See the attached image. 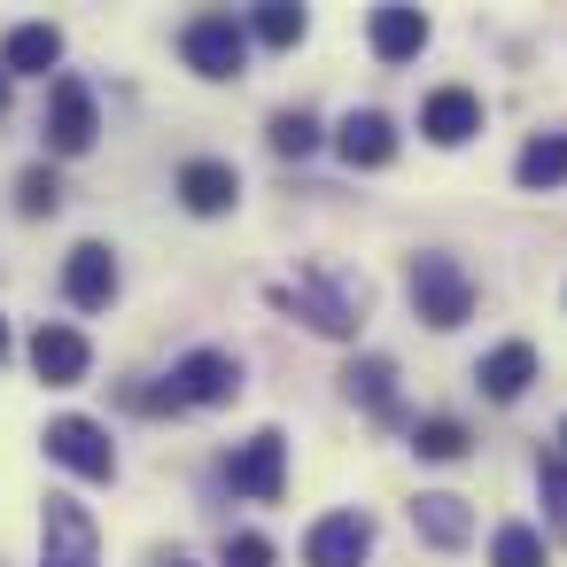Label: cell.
Returning a JSON list of instances; mask_svg holds the SVG:
<instances>
[{"mask_svg": "<svg viewBox=\"0 0 567 567\" xmlns=\"http://www.w3.org/2000/svg\"><path fill=\"white\" fill-rule=\"evenodd\" d=\"M55 203H63V187H55V172H48V164L17 179V210H24V218H48Z\"/></svg>", "mask_w": 567, "mask_h": 567, "instance_id": "24", "label": "cell"}, {"mask_svg": "<svg viewBox=\"0 0 567 567\" xmlns=\"http://www.w3.org/2000/svg\"><path fill=\"white\" fill-rule=\"evenodd\" d=\"M55 63H63V32H55V24H17L9 48H0V71H9V79H17V71H40V79H48Z\"/></svg>", "mask_w": 567, "mask_h": 567, "instance_id": "18", "label": "cell"}, {"mask_svg": "<svg viewBox=\"0 0 567 567\" xmlns=\"http://www.w3.org/2000/svg\"><path fill=\"white\" fill-rule=\"evenodd\" d=\"M48 458L71 466V474H86V482H110V474H117V443H110L94 420H79V412L48 420Z\"/></svg>", "mask_w": 567, "mask_h": 567, "instance_id": "5", "label": "cell"}, {"mask_svg": "<svg viewBox=\"0 0 567 567\" xmlns=\"http://www.w3.org/2000/svg\"><path fill=\"white\" fill-rule=\"evenodd\" d=\"M559 443H567V420H559Z\"/></svg>", "mask_w": 567, "mask_h": 567, "instance_id": "30", "label": "cell"}, {"mask_svg": "<svg viewBox=\"0 0 567 567\" xmlns=\"http://www.w3.org/2000/svg\"><path fill=\"white\" fill-rule=\"evenodd\" d=\"M0 358H9V319H0Z\"/></svg>", "mask_w": 567, "mask_h": 567, "instance_id": "29", "label": "cell"}, {"mask_svg": "<svg viewBox=\"0 0 567 567\" xmlns=\"http://www.w3.org/2000/svg\"><path fill=\"white\" fill-rule=\"evenodd\" d=\"M474 381H482V396H497V404H513L528 381H536V350L528 342H497L482 365H474Z\"/></svg>", "mask_w": 567, "mask_h": 567, "instance_id": "15", "label": "cell"}, {"mask_svg": "<svg viewBox=\"0 0 567 567\" xmlns=\"http://www.w3.org/2000/svg\"><path fill=\"white\" fill-rule=\"evenodd\" d=\"M365 551H373V520L365 513H327L303 536V559L311 567H365Z\"/></svg>", "mask_w": 567, "mask_h": 567, "instance_id": "8", "label": "cell"}, {"mask_svg": "<svg viewBox=\"0 0 567 567\" xmlns=\"http://www.w3.org/2000/svg\"><path fill=\"white\" fill-rule=\"evenodd\" d=\"M489 567H544V536H536L528 520H505V528L489 536Z\"/></svg>", "mask_w": 567, "mask_h": 567, "instance_id": "21", "label": "cell"}, {"mask_svg": "<svg viewBox=\"0 0 567 567\" xmlns=\"http://www.w3.org/2000/svg\"><path fill=\"white\" fill-rule=\"evenodd\" d=\"M226 567H272V544L257 528H241V536H226Z\"/></svg>", "mask_w": 567, "mask_h": 567, "instance_id": "27", "label": "cell"}, {"mask_svg": "<svg viewBox=\"0 0 567 567\" xmlns=\"http://www.w3.org/2000/svg\"><path fill=\"white\" fill-rule=\"evenodd\" d=\"M536 489H544V505H551V520H559V528H567V451H559V458H544V466H536Z\"/></svg>", "mask_w": 567, "mask_h": 567, "instance_id": "26", "label": "cell"}, {"mask_svg": "<svg viewBox=\"0 0 567 567\" xmlns=\"http://www.w3.org/2000/svg\"><path fill=\"white\" fill-rule=\"evenodd\" d=\"M179 203H187L195 218H218V210H234V203H241V179H234V164H218V156H195V164L179 172Z\"/></svg>", "mask_w": 567, "mask_h": 567, "instance_id": "13", "label": "cell"}, {"mask_svg": "<svg viewBox=\"0 0 567 567\" xmlns=\"http://www.w3.org/2000/svg\"><path fill=\"white\" fill-rule=\"evenodd\" d=\"M420 133H427L435 148H458V141L482 133V102H474L466 86H435V94L420 102Z\"/></svg>", "mask_w": 567, "mask_h": 567, "instance_id": "9", "label": "cell"}, {"mask_svg": "<svg viewBox=\"0 0 567 567\" xmlns=\"http://www.w3.org/2000/svg\"><path fill=\"white\" fill-rule=\"evenodd\" d=\"M249 32H257L265 48H296V40H303V9H288V0H265Z\"/></svg>", "mask_w": 567, "mask_h": 567, "instance_id": "23", "label": "cell"}, {"mask_svg": "<svg viewBox=\"0 0 567 567\" xmlns=\"http://www.w3.org/2000/svg\"><path fill=\"white\" fill-rule=\"evenodd\" d=\"M234 389H241V365L226 358V350H187L179 365H172V389H156V396H141L148 412H179V404H234Z\"/></svg>", "mask_w": 567, "mask_h": 567, "instance_id": "1", "label": "cell"}, {"mask_svg": "<svg viewBox=\"0 0 567 567\" xmlns=\"http://www.w3.org/2000/svg\"><path fill=\"white\" fill-rule=\"evenodd\" d=\"M94 94H86V79H55V94H48V148L55 156H86L94 148Z\"/></svg>", "mask_w": 567, "mask_h": 567, "instance_id": "6", "label": "cell"}, {"mask_svg": "<svg viewBox=\"0 0 567 567\" xmlns=\"http://www.w3.org/2000/svg\"><path fill=\"white\" fill-rule=\"evenodd\" d=\"M412 451L435 458V466H451V458H466V427H458V420H420V427H412Z\"/></svg>", "mask_w": 567, "mask_h": 567, "instance_id": "22", "label": "cell"}, {"mask_svg": "<svg viewBox=\"0 0 567 567\" xmlns=\"http://www.w3.org/2000/svg\"><path fill=\"white\" fill-rule=\"evenodd\" d=\"M272 148H280V156H311V148H319V125H311L303 110H288V117H272Z\"/></svg>", "mask_w": 567, "mask_h": 567, "instance_id": "25", "label": "cell"}, {"mask_svg": "<svg viewBox=\"0 0 567 567\" xmlns=\"http://www.w3.org/2000/svg\"><path fill=\"white\" fill-rule=\"evenodd\" d=\"M365 40H373L381 63H412V55L427 48V17H420V9H373V32H365Z\"/></svg>", "mask_w": 567, "mask_h": 567, "instance_id": "17", "label": "cell"}, {"mask_svg": "<svg viewBox=\"0 0 567 567\" xmlns=\"http://www.w3.org/2000/svg\"><path fill=\"white\" fill-rule=\"evenodd\" d=\"M32 365H40V381H48V389H71V381H86L94 350H86V334H79V327H40V334H32Z\"/></svg>", "mask_w": 567, "mask_h": 567, "instance_id": "11", "label": "cell"}, {"mask_svg": "<svg viewBox=\"0 0 567 567\" xmlns=\"http://www.w3.org/2000/svg\"><path fill=\"white\" fill-rule=\"evenodd\" d=\"M412 311L427 327H458V319H474V280L451 257H420L412 265Z\"/></svg>", "mask_w": 567, "mask_h": 567, "instance_id": "3", "label": "cell"}, {"mask_svg": "<svg viewBox=\"0 0 567 567\" xmlns=\"http://www.w3.org/2000/svg\"><path fill=\"white\" fill-rule=\"evenodd\" d=\"M179 55H187V71H203V79H241V63H249V32L234 24V17H195L187 32H179Z\"/></svg>", "mask_w": 567, "mask_h": 567, "instance_id": "2", "label": "cell"}, {"mask_svg": "<svg viewBox=\"0 0 567 567\" xmlns=\"http://www.w3.org/2000/svg\"><path fill=\"white\" fill-rule=\"evenodd\" d=\"M342 389H350L365 412H381V420L396 412V365H389V358H358V365L342 373Z\"/></svg>", "mask_w": 567, "mask_h": 567, "instance_id": "19", "label": "cell"}, {"mask_svg": "<svg viewBox=\"0 0 567 567\" xmlns=\"http://www.w3.org/2000/svg\"><path fill=\"white\" fill-rule=\"evenodd\" d=\"M513 179H520V187H567V133L528 141V148H520V164H513Z\"/></svg>", "mask_w": 567, "mask_h": 567, "instance_id": "20", "label": "cell"}, {"mask_svg": "<svg viewBox=\"0 0 567 567\" xmlns=\"http://www.w3.org/2000/svg\"><path fill=\"white\" fill-rule=\"evenodd\" d=\"M40 567H102V536H94L86 505L48 497V513H40Z\"/></svg>", "mask_w": 567, "mask_h": 567, "instance_id": "4", "label": "cell"}, {"mask_svg": "<svg viewBox=\"0 0 567 567\" xmlns=\"http://www.w3.org/2000/svg\"><path fill=\"white\" fill-rule=\"evenodd\" d=\"M334 148H342V164L381 172V164L396 156V125H389L381 110H350V117H342V133H334Z\"/></svg>", "mask_w": 567, "mask_h": 567, "instance_id": "12", "label": "cell"}, {"mask_svg": "<svg viewBox=\"0 0 567 567\" xmlns=\"http://www.w3.org/2000/svg\"><path fill=\"white\" fill-rule=\"evenodd\" d=\"M63 296H71L79 311H110V296H117V257H110L102 241H79L71 265H63Z\"/></svg>", "mask_w": 567, "mask_h": 567, "instance_id": "10", "label": "cell"}, {"mask_svg": "<svg viewBox=\"0 0 567 567\" xmlns=\"http://www.w3.org/2000/svg\"><path fill=\"white\" fill-rule=\"evenodd\" d=\"M172 567H187V559H172Z\"/></svg>", "mask_w": 567, "mask_h": 567, "instance_id": "31", "label": "cell"}, {"mask_svg": "<svg viewBox=\"0 0 567 567\" xmlns=\"http://www.w3.org/2000/svg\"><path fill=\"white\" fill-rule=\"evenodd\" d=\"M272 296H280L288 311H303L319 334H350V327H358V303H350L342 288H327V280H296V288H272Z\"/></svg>", "mask_w": 567, "mask_h": 567, "instance_id": "14", "label": "cell"}, {"mask_svg": "<svg viewBox=\"0 0 567 567\" xmlns=\"http://www.w3.org/2000/svg\"><path fill=\"white\" fill-rule=\"evenodd\" d=\"M226 474H234V489H241V497L272 505V497H280V482H288V435H280V427L249 435V443L234 451V466H226Z\"/></svg>", "mask_w": 567, "mask_h": 567, "instance_id": "7", "label": "cell"}, {"mask_svg": "<svg viewBox=\"0 0 567 567\" xmlns=\"http://www.w3.org/2000/svg\"><path fill=\"white\" fill-rule=\"evenodd\" d=\"M0 117H9V71H0Z\"/></svg>", "mask_w": 567, "mask_h": 567, "instance_id": "28", "label": "cell"}, {"mask_svg": "<svg viewBox=\"0 0 567 567\" xmlns=\"http://www.w3.org/2000/svg\"><path fill=\"white\" fill-rule=\"evenodd\" d=\"M412 528H420L427 544H443V551H458V544L474 536V513H466V497H451V489H427V497L412 505Z\"/></svg>", "mask_w": 567, "mask_h": 567, "instance_id": "16", "label": "cell"}]
</instances>
